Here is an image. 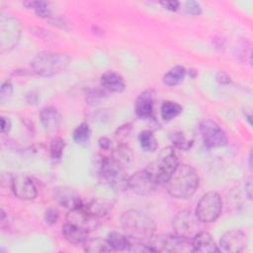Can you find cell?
<instances>
[{"label": "cell", "mask_w": 253, "mask_h": 253, "mask_svg": "<svg viewBox=\"0 0 253 253\" xmlns=\"http://www.w3.org/2000/svg\"><path fill=\"white\" fill-rule=\"evenodd\" d=\"M199 186V176L196 170L187 164H179L166 182L168 193L177 199L192 197Z\"/></svg>", "instance_id": "6da1fadb"}, {"label": "cell", "mask_w": 253, "mask_h": 253, "mask_svg": "<svg viewBox=\"0 0 253 253\" xmlns=\"http://www.w3.org/2000/svg\"><path fill=\"white\" fill-rule=\"evenodd\" d=\"M121 224L128 238L145 241L154 235L156 225L146 213L137 210H128L121 216Z\"/></svg>", "instance_id": "7a4b0ae2"}, {"label": "cell", "mask_w": 253, "mask_h": 253, "mask_svg": "<svg viewBox=\"0 0 253 253\" xmlns=\"http://www.w3.org/2000/svg\"><path fill=\"white\" fill-rule=\"evenodd\" d=\"M69 62V56L64 53L42 51L35 56L31 65L36 74L43 77H50L64 71Z\"/></svg>", "instance_id": "3957f363"}, {"label": "cell", "mask_w": 253, "mask_h": 253, "mask_svg": "<svg viewBox=\"0 0 253 253\" xmlns=\"http://www.w3.org/2000/svg\"><path fill=\"white\" fill-rule=\"evenodd\" d=\"M179 165L178 157L171 147L164 148L159 156L147 165L145 171L158 185L166 184L173 172Z\"/></svg>", "instance_id": "277c9868"}, {"label": "cell", "mask_w": 253, "mask_h": 253, "mask_svg": "<svg viewBox=\"0 0 253 253\" xmlns=\"http://www.w3.org/2000/svg\"><path fill=\"white\" fill-rule=\"evenodd\" d=\"M148 245L154 252H170V253H189L194 252L192 240L177 234H158L153 235Z\"/></svg>", "instance_id": "5b68a950"}, {"label": "cell", "mask_w": 253, "mask_h": 253, "mask_svg": "<svg viewBox=\"0 0 253 253\" xmlns=\"http://www.w3.org/2000/svg\"><path fill=\"white\" fill-rule=\"evenodd\" d=\"M21 38V24L17 18L1 13L0 16V49L2 52L12 50Z\"/></svg>", "instance_id": "8992f818"}, {"label": "cell", "mask_w": 253, "mask_h": 253, "mask_svg": "<svg viewBox=\"0 0 253 253\" xmlns=\"http://www.w3.org/2000/svg\"><path fill=\"white\" fill-rule=\"evenodd\" d=\"M222 210V201L215 192H208L197 204L196 216L201 222H212L218 218Z\"/></svg>", "instance_id": "52a82bcc"}, {"label": "cell", "mask_w": 253, "mask_h": 253, "mask_svg": "<svg viewBox=\"0 0 253 253\" xmlns=\"http://www.w3.org/2000/svg\"><path fill=\"white\" fill-rule=\"evenodd\" d=\"M99 172L101 176L115 189L124 190L128 188L127 180L124 166L118 163L112 156L103 157L99 163Z\"/></svg>", "instance_id": "ba28073f"}, {"label": "cell", "mask_w": 253, "mask_h": 253, "mask_svg": "<svg viewBox=\"0 0 253 253\" xmlns=\"http://www.w3.org/2000/svg\"><path fill=\"white\" fill-rule=\"evenodd\" d=\"M200 132L205 145L209 148L220 147L226 144L227 137L223 129L212 120L207 119L200 123Z\"/></svg>", "instance_id": "9c48e42d"}, {"label": "cell", "mask_w": 253, "mask_h": 253, "mask_svg": "<svg viewBox=\"0 0 253 253\" xmlns=\"http://www.w3.org/2000/svg\"><path fill=\"white\" fill-rule=\"evenodd\" d=\"M198 221L199 219L196 214L194 215L190 211H181L173 219L172 225L174 233L182 237L190 238L192 235L197 233V229L199 227Z\"/></svg>", "instance_id": "30bf717a"}, {"label": "cell", "mask_w": 253, "mask_h": 253, "mask_svg": "<svg viewBox=\"0 0 253 253\" xmlns=\"http://www.w3.org/2000/svg\"><path fill=\"white\" fill-rule=\"evenodd\" d=\"M11 188L14 195L25 201L34 200L38 195V190L33 180L26 174H18L11 178Z\"/></svg>", "instance_id": "8fae6325"}, {"label": "cell", "mask_w": 253, "mask_h": 253, "mask_svg": "<svg viewBox=\"0 0 253 253\" xmlns=\"http://www.w3.org/2000/svg\"><path fill=\"white\" fill-rule=\"evenodd\" d=\"M99 218L93 216L90 214L85 208L82 206L69 210L67 215H66V221L70 222L72 224H75L86 231H91L94 230L98 227L99 225Z\"/></svg>", "instance_id": "7c38bea8"}, {"label": "cell", "mask_w": 253, "mask_h": 253, "mask_svg": "<svg viewBox=\"0 0 253 253\" xmlns=\"http://www.w3.org/2000/svg\"><path fill=\"white\" fill-rule=\"evenodd\" d=\"M247 243L246 234L238 229H232L226 231L220 238L219 245L221 250L228 253L241 252Z\"/></svg>", "instance_id": "4fadbf2b"}, {"label": "cell", "mask_w": 253, "mask_h": 253, "mask_svg": "<svg viewBox=\"0 0 253 253\" xmlns=\"http://www.w3.org/2000/svg\"><path fill=\"white\" fill-rule=\"evenodd\" d=\"M127 184L128 188H130L135 194L139 196H147L151 194L157 185L151 179L145 169L137 171L128 177Z\"/></svg>", "instance_id": "5bb4252c"}, {"label": "cell", "mask_w": 253, "mask_h": 253, "mask_svg": "<svg viewBox=\"0 0 253 253\" xmlns=\"http://www.w3.org/2000/svg\"><path fill=\"white\" fill-rule=\"evenodd\" d=\"M53 197L61 207L67 210H72L83 205L75 190L67 186L56 187L53 191Z\"/></svg>", "instance_id": "9a60e30c"}, {"label": "cell", "mask_w": 253, "mask_h": 253, "mask_svg": "<svg viewBox=\"0 0 253 253\" xmlns=\"http://www.w3.org/2000/svg\"><path fill=\"white\" fill-rule=\"evenodd\" d=\"M155 94L153 90H145L138 95L134 103L135 115L140 119H149L153 114Z\"/></svg>", "instance_id": "2e32d148"}, {"label": "cell", "mask_w": 253, "mask_h": 253, "mask_svg": "<svg viewBox=\"0 0 253 253\" xmlns=\"http://www.w3.org/2000/svg\"><path fill=\"white\" fill-rule=\"evenodd\" d=\"M192 240V246L194 252H202V253H212L219 252L215 241L212 236L207 231H199L197 232Z\"/></svg>", "instance_id": "e0dca14e"}, {"label": "cell", "mask_w": 253, "mask_h": 253, "mask_svg": "<svg viewBox=\"0 0 253 253\" xmlns=\"http://www.w3.org/2000/svg\"><path fill=\"white\" fill-rule=\"evenodd\" d=\"M40 120L42 126L48 131L57 129L61 123V116L53 107H44L40 113Z\"/></svg>", "instance_id": "ac0fdd59"}, {"label": "cell", "mask_w": 253, "mask_h": 253, "mask_svg": "<svg viewBox=\"0 0 253 253\" xmlns=\"http://www.w3.org/2000/svg\"><path fill=\"white\" fill-rule=\"evenodd\" d=\"M101 84L104 89L114 93L123 92L126 86L124 78L114 71H107L103 73L101 76Z\"/></svg>", "instance_id": "d6986e66"}, {"label": "cell", "mask_w": 253, "mask_h": 253, "mask_svg": "<svg viewBox=\"0 0 253 253\" xmlns=\"http://www.w3.org/2000/svg\"><path fill=\"white\" fill-rule=\"evenodd\" d=\"M62 234L65 240L73 244L83 243L88 237V231L67 221L62 226Z\"/></svg>", "instance_id": "ffe728a7"}, {"label": "cell", "mask_w": 253, "mask_h": 253, "mask_svg": "<svg viewBox=\"0 0 253 253\" xmlns=\"http://www.w3.org/2000/svg\"><path fill=\"white\" fill-rule=\"evenodd\" d=\"M83 207L90 214L97 218H100L108 214V212L112 209V204L107 200L94 199L87 205H83Z\"/></svg>", "instance_id": "44dd1931"}, {"label": "cell", "mask_w": 253, "mask_h": 253, "mask_svg": "<svg viewBox=\"0 0 253 253\" xmlns=\"http://www.w3.org/2000/svg\"><path fill=\"white\" fill-rule=\"evenodd\" d=\"M83 248L86 252L90 253H101V252H110L113 251L107 239L100 237L86 238L83 242Z\"/></svg>", "instance_id": "7402d4cb"}, {"label": "cell", "mask_w": 253, "mask_h": 253, "mask_svg": "<svg viewBox=\"0 0 253 253\" xmlns=\"http://www.w3.org/2000/svg\"><path fill=\"white\" fill-rule=\"evenodd\" d=\"M186 69L181 65H176L169 69L163 76V83L167 86H176L181 83L186 75Z\"/></svg>", "instance_id": "603a6c76"}, {"label": "cell", "mask_w": 253, "mask_h": 253, "mask_svg": "<svg viewBox=\"0 0 253 253\" xmlns=\"http://www.w3.org/2000/svg\"><path fill=\"white\" fill-rule=\"evenodd\" d=\"M111 248L116 251L127 250L129 245V239L126 234H122L117 231H112L108 234L107 238Z\"/></svg>", "instance_id": "cb8c5ba5"}, {"label": "cell", "mask_w": 253, "mask_h": 253, "mask_svg": "<svg viewBox=\"0 0 253 253\" xmlns=\"http://www.w3.org/2000/svg\"><path fill=\"white\" fill-rule=\"evenodd\" d=\"M182 110H183L182 107L178 103L172 102V101H166L161 105L160 114L163 120L171 121L174 118L178 117L182 113Z\"/></svg>", "instance_id": "d4e9b609"}, {"label": "cell", "mask_w": 253, "mask_h": 253, "mask_svg": "<svg viewBox=\"0 0 253 253\" xmlns=\"http://www.w3.org/2000/svg\"><path fill=\"white\" fill-rule=\"evenodd\" d=\"M140 147L145 152H153L157 148V140L150 130H142L138 135Z\"/></svg>", "instance_id": "484cf974"}, {"label": "cell", "mask_w": 253, "mask_h": 253, "mask_svg": "<svg viewBox=\"0 0 253 253\" xmlns=\"http://www.w3.org/2000/svg\"><path fill=\"white\" fill-rule=\"evenodd\" d=\"M112 157L120 163L122 166H126L128 164L132 159V152L131 150L125 144H120L118 148L113 152Z\"/></svg>", "instance_id": "4316f807"}, {"label": "cell", "mask_w": 253, "mask_h": 253, "mask_svg": "<svg viewBox=\"0 0 253 253\" xmlns=\"http://www.w3.org/2000/svg\"><path fill=\"white\" fill-rule=\"evenodd\" d=\"M90 127L88 124L82 123L80 124L73 131V139L78 144H86L90 138Z\"/></svg>", "instance_id": "83f0119b"}, {"label": "cell", "mask_w": 253, "mask_h": 253, "mask_svg": "<svg viewBox=\"0 0 253 253\" xmlns=\"http://www.w3.org/2000/svg\"><path fill=\"white\" fill-rule=\"evenodd\" d=\"M171 141L174 144V146L180 150H188L193 145V140L189 139L185 136V134L181 131L174 132L171 135Z\"/></svg>", "instance_id": "f1b7e54d"}, {"label": "cell", "mask_w": 253, "mask_h": 253, "mask_svg": "<svg viewBox=\"0 0 253 253\" xmlns=\"http://www.w3.org/2000/svg\"><path fill=\"white\" fill-rule=\"evenodd\" d=\"M65 143L61 137H54L50 143V157L52 161L57 162L60 160Z\"/></svg>", "instance_id": "f546056e"}, {"label": "cell", "mask_w": 253, "mask_h": 253, "mask_svg": "<svg viewBox=\"0 0 253 253\" xmlns=\"http://www.w3.org/2000/svg\"><path fill=\"white\" fill-rule=\"evenodd\" d=\"M129 239V245L127 248V251L130 252H154L153 249L148 245L143 243L140 240H136V239H132V238H128Z\"/></svg>", "instance_id": "4dcf8cb0"}, {"label": "cell", "mask_w": 253, "mask_h": 253, "mask_svg": "<svg viewBox=\"0 0 253 253\" xmlns=\"http://www.w3.org/2000/svg\"><path fill=\"white\" fill-rule=\"evenodd\" d=\"M130 130H131V125L130 124H126V125L121 126L115 133L116 140L118 142H120V144H123V142H125V140L128 137V135L130 133Z\"/></svg>", "instance_id": "1f68e13d"}, {"label": "cell", "mask_w": 253, "mask_h": 253, "mask_svg": "<svg viewBox=\"0 0 253 253\" xmlns=\"http://www.w3.org/2000/svg\"><path fill=\"white\" fill-rule=\"evenodd\" d=\"M105 93L102 90L96 89V90H92L86 97V101L89 105L91 106H95L100 104V102L104 99Z\"/></svg>", "instance_id": "d6a6232c"}, {"label": "cell", "mask_w": 253, "mask_h": 253, "mask_svg": "<svg viewBox=\"0 0 253 253\" xmlns=\"http://www.w3.org/2000/svg\"><path fill=\"white\" fill-rule=\"evenodd\" d=\"M13 94V85L9 81H5L1 85L0 89V102L4 104Z\"/></svg>", "instance_id": "836d02e7"}, {"label": "cell", "mask_w": 253, "mask_h": 253, "mask_svg": "<svg viewBox=\"0 0 253 253\" xmlns=\"http://www.w3.org/2000/svg\"><path fill=\"white\" fill-rule=\"evenodd\" d=\"M59 217V211L55 208H49L45 211L44 213V219L47 224H53L58 220Z\"/></svg>", "instance_id": "e575fe53"}, {"label": "cell", "mask_w": 253, "mask_h": 253, "mask_svg": "<svg viewBox=\"0 0 253 253\" xmlns=\"http://www.w3.org/2000/svg\"><path fill=\"white\" fill-rule=\"evenodd\" d=\"M185 11L190 15H200L202 13V8L200 4L196 1H187L185 3Z\"/></svg>", "instance_id": "d590c367"}, {"label": "cell", "mask_w": 253, "mask_h": 253, "mask_svg": "<svg viewBox=\"0 0 253 253\" xmlns=\"http://www.w3.org/2000/svg\"><path fill=\"white\" fill-rule=\"evenodd\" d=\"M160 4L167 10L169 11H176L178 10L179 6H180V3L178 1H174V0H171V1H161Z\"/></svg>", "instance_id": "8d00e7d4"}, {"label": "cell", "mask_w": 253, "mask_h": 253, "mask_svg": "<svg viewBox=\"0 0 253 253\" xmlns=\"http://www.w3.org/2000/svg\"><path fill=\"white\" fill-rule=\"evenodd\" d=\"M11 129V121L9 118L1 117V131L2 133H7Z\"/></svg>", "instance_id": "74e56055"}, {"label": "cell", "mask_w": 253, "mask_h": 253, "mask_svg": "<svg viewBox=\"0 0 253 253\" xmlns=\"http://www.w3.org/2000/svg\"><path fill=\"white\" fill-rule=\"evenodd\" d=\"M216 81L220 84H228L230 82V77L223 71H219L216 74Z\"/></svg>", "instance_id": "f35d334b"}, {"label": "cell", "mask_w": 253, "mask_h": 253, "mask_svg": "<svg viewBox=\"0 0 253 253\" xmlns=\"http://www.w3.org/2000/svg\"><path fill=\"white\" fill-rule=\"evenodd\" d=\"M98 144H99L100 148L107 150V149H109L110 146H111V140H110L108 137H106V136H102V137L99 138Z\"/></svg>", "instance_id": "ab89813d"}, {"label": "cell", "mask_w": 253, "mask_h": 253, "mask_svg": "<svg viewBox=\"0 0 253 253\" xmlns=\"http://www.w3.org/2000/svg\"><path fill=\"white\" fill-rule=\"evenodd\" d=\"M245 192H246V195L248 197L249 200L252 199V184H251V180H249L247 182V184L245 185Z\"/></svg>", "instance_id": "60d3db41"}]
</instances>
